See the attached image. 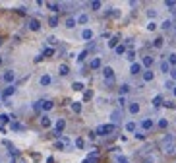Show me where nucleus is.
Here are the masks:
<instances>
[{"mask_svg":"<svg viewBox=\"0 0 176 163\" xmlns=\"http://www.w3.org/2000/svg\"><path fill=\"white\" fill-rule=\"evenodd\" d=\"M176 138H174V134H167L165 138L161 140V149L165 152V154H174L176 152Z\"/></svg>","mask_w":176,"mask_h":163,"instance_id":"1","label":"nucleus"},{"mask_svg":"<svg viewBox=\"0 0 176 163\" xmlns=\"http://www.w3.org/2000/svg\"><path fill=\"white\" fill-rule=\"evenodd\" d=\"M114 130H116L114 124H101V126H97L95 134H99V136H108V134H112Z\"/></svg>","mask_w":176,"mask_h":163,"instance_id":"2","label":"nucleus"},{"mask_svg":"<svg viewBox=\"0 0 176 163\" xmlns=\"http://www.w3.org/2000/svg\"><path fill=\"white\" fill-rule=\"evenodd\" d=\"M64 128H66V121H64V118H58V121H56V124H54V136H58V138H60L62 132H64Z\"/></svg>","mask_w":176,"mask_h":163,"instance_id":"3","label":"nucleus"},{"mask_svg":"<svg viewBox=\"0 0 176 163\" xmlns=\"http://www.w3.org/2000/svg\"><path fill=\"white\" fill-rule=\"evenodd\" d=\"M103 76L107 78V82H112V80H114V70H112L110 66H105V68H103Z\"/></svg>","mask_w":176,"mask_h":163,"instance_id":"4","label":"nucleus"},{"mask_svg":"<svg viewBox=\"0 0 176 163\" xmlns=\"http://www.w3.org/2000/svg\"><path fill=\"white\" fill-rule=\"evenodd\" d=\"M110 121H112V124H114V126L122 121V113H120V109H116V111L110 113Z\"/></svg>","mask_w":176,"mask_h":163,"instance_id":"5","label":"nucleus"},{"mask_svg":"<svg viewBox=\"0 0 176 163\" xmlns=\"http://www.w3.org/2000/svg\"><path fill=\"white\" fill-rule=\"evenodd\" d=\"M14 80H16L14 70H6V72H4V82H6V84H12Z\"/></svg>","mask_w":176,"mask_h":163,"instance_id":"6","label":"nucleus"},{"mask_svg":"<svg viewBox=\"0 0 176 163\" xmlns=\"http://www.w3.org/2000/svg\"><path fill=\"white\" fill-rule=\"evenodd\" d=\"M27 27L31 29V31H39V29H41V23H39V19H29Z\"/></svg>","mask_w":176,"mask_h":163,"instance_id":"7","label":"nucleus"},{"mask_svg":"<svg viewBox=\"0 0 176 163\" xmlns=\"http://www.w3.org/2000/svg\"><path fill=\"white\" fill-rule=\"evenodd\" d=\"M130 72H132V74H143V66H141V64H138V62H134V64H132L130 66Z\"/></svg>","mask_w":176,"mask_h":163,"instance_id":"8","label":"nucleus"},{"mask_svg":"<svg viewBox=\"0 0 176 163\" xmlns=\"http://www.w3.org/2000/svg\"><path fill=\"white\" fill-rule=\"evenodd\" d=\"M14 91H16V88H14V85H8V88H6L4 91H2V97H4V101L10 97V95H14Z\"/></svg>","mask_w":176,"mask_h":163,"instance_id":"9","label":"nucleus"},{"mask_svg":"<svg viewBox=\"0 0 176 163\" xmlns=\"http://www.w3.org/2000/svg\"><path fill=\"white\" fill-rule=\"evenodd\" d=\"M51 124H52L51 116H48V115H43V116H41V126H43V128H48Z\"/></svg>","mask_w":176,"mask_h":163,"instance_id":"10","label":"nucleus"},{"mask_svg":"<svg viewBox=\"0 0 176 163\" xmlns=\"http://www.w3.org/2000/svg\"><path fill=\"white\" fill-rule=\"evenodd\" d=\"M41 109H43V111H51V109H52V101H48V99H43V101H41Z\"/></svg>","mask_w":176,"mask_h":163,"instance_id":"11","label":"nucleus"},{"mask_svg":"<svg viewBox=\"0 0 176 163\" xmlns=\"http://www.w3.org/2000/svg\"><path fill=\"white\" fill-rule=\"evenodd\" d=\"M141 128H143V130H151V128H153V121H151V118L141 121Z\"/></svg>","mask_w":176,"mask_h":163,"instance_id":"12","label":"nucleus"},{"mask_svg":"<svg viewBox=\"0 0 176 163\" xmlns=\"http://www.w3.org/2000/svg\"><path fill=\"white\" fill-rule=\"evenodd\" d=\"M46 8H48V10H52V12L56 14V12H60V8H62V6L58 4V2H48V4H46Z\"/></svg>","mask_w":176,"mask_h":163,"instance_id":"13","label":"nucleus"},{"mask_svg":"<svg viewBox=\"0 0 176 163\" xmlns=\"http://www.w3.org/2000/svg\"><path fill=\"white\" fill-rule=\"evenodd\" d=\"M81 39H83V41H91V39H93V31H91V29H83Z\"/></svg>","mask_w":176,"mask_h":163,"instance_id":"14","label":"nucleus"},{"mask_svg":"<svg viewBox=\"0 0 176 163\" xmlns=\"http://www.w3.org/2000/svg\"><path fill=\"white\" fill-rule=\"evenodd\" d=\"M128 111H130L132 115H138L139 113V103H130V105H128Z\"/></svg>","mask_w":176,"mask_h":163,"instance_id":"15","label":"nucleus"},{"mask_svg":"<svg viewBox=\"0 0 176 163\" xmlns=\"http://www.w3.org/2000/svg\"><path fill=\"white\" fill-rule=\"evenodd\" d=\"M161 72H162V74H168V72H170V64H168L167 60L161 62Z\"/></svg>","mask_w":176,"mask_h":163,"instance_id":"16","label":"nucleus"},{"mask_svg":"<svg viewBox=\"0 0 176 163\" xmlns=\"http://www.w3.org/2000/svg\"><path fill=\"white\" fill-rule=\"evenodd\" d=\"M76 23H78V19H76V18H68V19H66V27H68V29H74Z\"/></svg>","mask_w":176,"mask_h":163,"instance_id":"17","label":"nucleus"},{"mask_svg":"<svg viewBox=\"0 0 176 163\" xmlns=\"http://www.w3.org/2000/svg\"><path fill=\"white\" fill-rule=\"evenodd\" d=\"M153 78H155V74L151 72V70H145L143 72V82H151Z\"/></svg>","mask_w":176,"mask_h":163,"instance_id":"18","label":"nucleus"},{"mask_svg":"<svg viewBox=\"0 0 176 163\" xmlns=\"http://www.w3.org/2000/svg\"><path fill=\"white\" fill-rule=\"evenodd\" d=\"M162 103H165V99H162V95H155V99H153V107H161Z\"/></svg>","mask_w":176,"mask_h":163,"instance_id":"19","label":"nucleus"},{"mask_svg":"<svg viewBox=\"0 0 176 163\" xmlns=\"http://www.w3.org/2000/svg\"><path fill=\"white\" fill-rule=\"evenodd\" d=\"M58 72H60V76H68V74H70V68H68V64H60Z\"/></svg>","mask_w":176,"mask_h":163,"instance_id":"20","label":"nucleus"},{"mask_svg":"<svg viewBox=\"0 0 176 163\" xmlns=\"http://www.w3.org/2000/svg\"><path fill=\"white\" fill-rule=\"evenodd\" d=\"M141 66H145V68L149 70V66H153V56H145V58H143V64H141Z\"/></svg>","mask_w":176,"mask_h":163,"instance_id":"21","label":"nucleus"},{"mask_svg":"<svg viewBox=\"0 0 176 163\" xmlns=\"http://www.w3.org/2000/svg\"><path fill=\"white\" fill-rule=\"evenodd\" d=\"M51 82H52V78H51L48 74H45V76L41 78V85H51Z\"/></svg>","mask_w":176,"mask_h":163,"instance_id":"22","label":"nucleus"},{"mask_svg":"<svg viewBox=\"0 0 176 163\" xmlns=\"http://www.w3.org/2000/svg\"><path fill=\"white\" fill-rule=\"evenodd\" d=\"M72 89H74V91H83V84H81V82H74V84H72Z\"/></svg>","mask_w":176,"mask_h":163,"instance_id":"23","label":"nucleus"},{"mask_svg":"<svg viewBox=\"0 0 176 163\" xmlns=\"http://www.w3.org/2000/svg\"><path fill=\"white\" fill-rule=\"evenodd\" d=\"M101 68V58H93L91 60V70H97Z\"/></svg>","mask_w":176,"mask_h":163,"instance_id":"24","label":"nucleus"},{"mask_svg":"<svg viewBox=\"0 0 176 163\" xmlns=\"http://www.w3.org/2000/svg\"><path fill=\"white\" fill-rule=\"evenodd\" d=\"M72 111H74V113H81V103L74 101V103H72Z\"/></svg>","mask_w":176,"mask_h":163,"instance_id":"25","label":"nucleus"},{"mask_svg":"<svg viewBox=\"0 0 176 163\" xmlns=\"http://www.w3.org/2000/svg\"><path fill=\"white\" fill-rule=\"evenodd\" d=\"M118 39H120V37H118V35H114V37H112L110 41H108V47H110V49H114V47H118Z\"/></svg>","mask_w":176,"mask_h":163,"instance_id":"26","label":"nucleus"},{"mask_svg":"<svg viewBox=\"0 0 176 163\" xmlns=\"http://www.w3.org/2000/svg\"><path fill=\"white\" fill-rule=\"evenodd\" d=\"M87 22H89V16H87V14L78 16V23H81V25H83V23H87Z\"/></svg>","mask_w":176,"mask_h":163,"instance_id":"27","label":"nucleus"},{"mask_svg":"<svg viewBox=\"0 0 176 163\" xmlns=\"http://www.w3.org/2000/svg\"><path fill=\"white\" fill-rule=\"evenodd\" d=\"M162 43H165V39H162V37H157V39L153 41V47H155V49H161Z\"/></svg>","mask_w":176,"mask_h":163,"instance_id":"28","label":"nucleus"},{"mask_svg":"<svg viewBox=\"0 0 176 163\" xmlns=\"http://www.w3.org/2000/svg\"><path fill=\"white\" fill-rule=\"evenodd\" d=\"M48 25H51V27H56V25H58V18H56V16H51V18H48Z\"/></svg>","mask_w":176,"mask_h":163,"instance_id":"29","label":"nucleus"},{"mask_svg":"<svg viewBox=\"0 0 176 163\" xmlns=\"http://www.w3.org/2000/svg\"><path fill=\"white\" fill-rule=\"evenodd\" d=\"M128 91H130V85H128V84H122V85H120V93H122V97H124V95H126Z\"/></svg>","mask_w":176,"mask_h":163,"instance_id":"30","label":"nucleus"},{"mask_svg":"<svg viewBox=\"0 0 176 163\" xmlns=\"http://www.w3.org/2000/svg\"><path fill=\"white\" fill-rule=\"evenodd\" d=\"M168 64H170V66H176V55H174V52H172V55H168Z\"/></svg>","mask_w":176,"mask_h":163,"instance_id":"31","label":"nucleus"},{"mask_svg":"<svg viewBox=\"0 0 176 163\" xmlns=\"http://www.w3.org/2000/svg\"><path fill=\"white\" fill-rule=\"evenodd\" d=\"M161 27H162V29H170V27H174V23H172L170 19H167V22H162Z\"/></svg>","mask_w":176,"mask_h":163,"instance_id":"32","label":"nucleus"},{"mask_svg":"<svg viewBox=\"0 0 176 163\" xmlns=\"http://www.w3.org/2000/svg\"><path fill=\"white\" fill-rule=\"evenodd\" d=\"M101 6H103L101 0H93V2H91V8H93V10H101Z\"/></svg>","mask_w":176,"mask_h":163,"instance_id":"33","label":"nucleus"},{"mask_svg":"<svg viewBox=\"0 0 176 163\" xmlns=\"http://www.w3.org/2000/svg\"><path fill=\"white\" fill-rule=\"evenodd\" d=\"M126 130H128V132H135V122H126Z\"/></svg>","mask_w":176,"mask_h":163,"instance_id":"34","label":"nucleus"},{"mask_svg":"<svg viewBox=\"0 0 176 163\" xmlns=\"http://www.w3.org/2000/svg\"><path fill=\"white\" fill-rule=\"evenodd\" d=\"M43 56H54V49H51V47L45 49V51H43Z\"/></svg>","mask_w":176,"mask_h":163,"instance_id":"35","label":"nucleus"},{"mask_svg":"<svg viewBox=\"0 0 176 163\" xmlns=\"http://www.w3.org/2000/svg\"><path fill=\"white\" fill-rule=\"evenodd\" d=\"M4 122H10V116L6 115V113H2V115H0V124H4Z\"/></svg>","mask_w":176,"mask_h":163,"instance_id":"36","label":"nucleus"},{"mask_svg":"<svg viewBox=\"0 0 176 163\" xmlns=\"http://www.w3.org/2000/svg\"><path fill=\"white\" fill-rule=\"evenodd\" d=\"M126 52V45H118L116 47V55H124Z\"/></svg>","mask_w":176,"mask_h":163,"instance_id":"37","label":"nucleus"},{"mask_svg":"<svg viewBox=\"0 0 176 163\" xmlns=\"http://www.w3.org/2000/svg\"><path fill=\"white\" fill-rule=\"evenodd\" d=\"M126 58H128L130 62H134V58H135V52H134V51H128V52H126Z\"/></svg>","mask_w":176,"mask_h":163,"instance_id":"38","label":"nucleus"},{"mask_svg":"<svg viewBox=\"0 0 176 163\" xmlns=\"http://www.w3.org/2000/svg\"><path fill=\"white\" fill-rule=\"evenodd\" d=\"M167 126H168L167 118H161V121H159V128H167Z\"/></svg>","mask_w":176,"mask_h":163,"instance_id":"39","label":"nucleus"},{"mask_svg":"<svg viewBox=\"0 0 176 163\" xmlns=\"http://www.w3.org/2000/svg\"><path fill=\"white\" fill-rule=\"evenodd\" d=\"M85 56H87V51L79 52V55H78V62H83V60H85Z\"/></svg>","mask_w":176,"mask_h":163,"instance_id":"40","label":"nucleus"},{"mask_svg":"<svg viewBox=\"0 0 176 163\" xmlns=\"http://www.w3.org/2000/svg\"><path fill=\"white\" fill-rule=\"evenodd\" d=\"M165 88H167V89H174V88H176V84L172 82V80H168L167 84H165Z\"/></svg>","mask_w":176,"mask_h":163,"instance_id":"41","label":"nucleus"},{"mask_svg":"<svg viewBox=\"0 0 176 163\" xmlns=\"http://www.w3.org/2000/svg\"><path fill=\"white\" fill-rule=\"evenodd\" d=\"M12 130H23V126L19 122H12Z\"/></svg>","mask_w":176,"mask_h":163,"instance_id":"42","label":"nucleus"},{"mask_svg":"<svg viewBox=\"0 0 176 163\" xmlns=\"http://www.w3.org/2000/svg\"><path fill=\"white\" fill-rule=\"evenodd\" d=\"M162 105H165V107H168V109H174V107H176V103H174V101H165Z\"/></svg>","mask_w":176,"mask_h":163,"instance_id":"43","label":"nucleus"},{"mask_svg":"<svg viewBox=\"0 0 176 163\" xmlns=\"http://www.w3.org/2000/svg\"><path fill=\"white\" fill-rule=\"evenodd\" d=\"M91 97H93V91H89V89H87V91L83 93V99H85V101H89Z\"/></svg>","mask_w":176,"mask_h":163,"instance_id":"44","label":"nucleus"},{"mask_svg":"<svg viewBox=\"0 0 176 163\" xmlns=\"http://www.w3.org/2000/svg\"><path fill=\"white\" fill-rule=\"evenodd\" d=\"M76 146H78V148H83V146H85L83 138H78V140H76Z\"/></svg>","mask_w":176,"mask_h":163,"instance_id":"45","label":"nucleus"},{"mask_svg":"<svg viewBox=\"0 0 176 163\" xmlns=\"http://www.w3.org/2000/svg\"><path fill=\"white\" fill-rule=\"evenodd\" d=\"M165 4H167V8H176V2H174V0H167Z\"/></svg>","mask_w":176,"mask_h":163,"instance_id":"46","label":"nucleus"},{"mask_svg":"<svg viewBox=\"0 0 176 163\" xmlns=\"http://www.w3.org/2000/svg\"><path fill=\"white\" fill-rule=\"evenodd\" d=\"M155 27H157V23H155V22H149V23H147V29H149V31H153Z\"/></svg>","mask_w":176,"mask_h":163,"instance_id":"47","label":"nucleus"},{"mask_svg":"<svg viewBox=\"0 0 176 163\" xmlns=\"http://www.w3.org/2000/svg\"><path fill=\"white\" fill-rule=\"evenodd\" d=\"M135 138H138V140H145V134H141V132H135Z\"/></svg>","mask_w":176,"mask_h":163,"instance_id":"48","label":"nucleus"},{"mask_svg":"<svg viewBox=\"0 0 176 163\" xmlns=\"http://www.w3.org/2000/svg\"><path fill=\"white\" fill-rule=\"evenodd\" d=\"M147 16H149V18H155V16H157V12H155V10H149Z\"/></svg>","mask_w":176,"mask_h":163,"instance_id":"49","label":"nucleus"},{"mask_svg":"<svg viewBox=\"0 0 176 163\" xmlns=\"http://www.w3.org/2000/svg\"><path fill=\"white\" fill-rule=\"evenodd\" d=\"M118 105H126V97H118Z\"/></svg>","mask_w":176,"mask_h":163,"instance_id":"50","label":"nucleus"},{"mask_svg":"<svg viewBox=\"0 0 176 163\" xmlns=\"http://www.w3.org/2000/svg\"><path fill=\"white\" fill-rule=\"evenodd\" d=\"M170 76H172V80H176V68L170 70Z\"/></svg>","mask_w":176,"mask_h":163,"instance_id":"51","label":"nucleus"},{"mask_svg":"<svg viewBox=\"0 0 176 163\" xmlns=\"http://www.w3.org/2000/svg\"><path fill=\"white\" fill-rule=\"evenodd\" d=\"M172 93H174V97H176V88H174V89H172Z\"/></svg>","mask_w":176,"mask_h":163,"instance_id":"52","label":"nucleus"},{"mask_svg":"<svg viewBox=\"0 0 176 163\" xmlns=\"http://www.w3.org/2000/svg\"><path fill=\"white\" fill-rule=\"evenodd\" d=\"M2 43H4V41H2V37H0V47H2Z\"/></svg>","mask_w":176,"mask_h":163,"instance_id":"53","label":"nucleus"},{"mask_svg":"<svg viewBox=\"0 0 176 163\" xmlns=\"http://www.w3.org/2000/svg\"><path fill=\"white\" fill-rule=\"evenodd\" d=\"M174 31H176V23H174Z\"/></svg>","mask_w":176,"mask_h":163,"instance_id":"54","label":"nucleus"},{"mask_svg":"<svg viewBox=\"0 0 176 163\" xmlns=\"http://www.w3.org/2000/svg\"><path fill=\"white\" fill-rule=\"evenodd\" d=\"M0 97H2V93H0Z\"/></svg>","mask_w":176,"mask_h":163,"instance_id":"55","label":"nucleus"}]
</instances>
